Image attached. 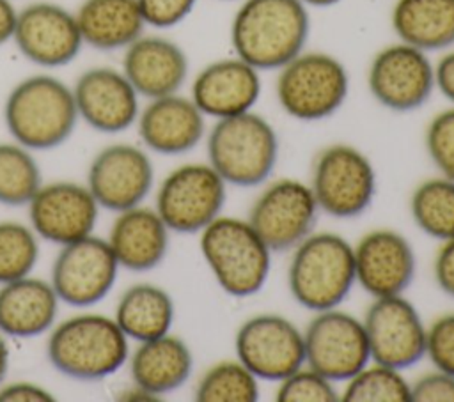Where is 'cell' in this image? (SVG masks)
Wrapping results in <instances>:
<instances>
[{"mask_svg":"<svg viewBox=\"0 0 454 402\" xmlns=\"http://www.w3.org/2000/svg\"><path fill=\"white\" fill-rule=\"evenodd\" d=\"M310 32L300 0H243L231 23L236 57L259 71H278L305 50Z\"/></svg>","mask_w":454,"mask_h":402,"instance_id":"1","label":"cell"},{"mask_svg":"<svg viewBox=\"0 0 454 402\" xmlns=\"http://www.w3.org/2000/svg\"><path fill=\"white\" fill-rule=\"evenodd\" d=\"M4 122L12 140L27 149H55L71 138L78 122L73 89L51 74H30L9 90Z\"/></svg>","mask_w":454,"mask_h":402,"instance_id":"2","label":"cell"},{"mask_svg":"<svg viewBox=\"0 0 454 402\" xmlns=\"http://www.w3.org/2000/svg\"><path fill=\"white\" fill-rule=\"evenodd\" d=\"M46 356L51 367L69 379L99 381L126 365L129 338L115 319L83 312L53 324Z\"/></svg>","mask_w":454,"mask_h":402,"instance_id":"3","label":"cell"},{"mask_svg":"<svg viewBox=\"0 0 454 402\" xmlns=\"http://www.w3.org/2000/svg\"><path fill=\"white\" fill-rule=\"evenodd\" d=\"M291 251L287 289L293 299L314 313L340 306L356 283L353 244L333 232H312Z\"/></svg>","mask_w":454,"mask_h":402,"instance_id":"4","label":"cell"},{"mask_svg":"<svg viewBox=\"0 0 454 402\" xmlns=\"http://www.w3.org/2000/svg\"><path fill=\"white\" fill-rule=\"evenodd\" d=\"M207 163L227 186L255 188L264 184L278 161V135L259 113L216 119L206 136Z\"/></svg>","mask_w":454,"mask_h":402,"instance_id":"5","label":"cell"},{"mask_svg":"<svg viewBox=\"0 0 454 402\" xmlns=\"http://www.w3.org/2000/svg\"><path fill=\"white\" fill-rule=\"evenodd\" d=\"M199 236L200 255L225 294L250 298L266 285L271 250L248 220L220 214Z\"/></svg>","mask_w":454,"mask_h":402,"instance_id":"6","label":"cell"},{"mask_svg":"<svg viewBox=\"0 0 454 402\" xmlns=\"http://www.w3.org/2000/svg\"><path fill=\"white\" fill-rule=\"evenodd\" d=\"M349 94L344 64L325 51H301L278 69L275 96L296 120L316 122L339 112Z\"/></svg>","mask_w":454,"mask_h":402,"instance_id":"7","label":"cell"},{"mask_svg":"<svg viewBox=\"0 0 454 402\" xmlns=\"http://www.w3.org/2000/svg\"><path fill=\"white\" fill-rule=\"evenodd\" d=\"M309 186L321 213L348 220L371 207L378 175L365 152L349 143H332L316 156Z\"/></svg>","mask_w":454,"mask_h":402,"instance_id":"8","label":"cell"},{"mask_svg":"<svg viewBox=\"0 0 454 402\" xmlns=\"http://www.w3.org/2000/svg\"><path fill=\"white\" fill-rule=\"evenodd\" d=\"M227 184L209 163H184L168 172L156 191V213L170 232L199 234L225 205Z\"/></svg>","mask_w":454,"mask_h":402,"instance_id":"9","label":"cell"},{"mask_svg":"<svg viewBox=\"0 0 454 402\" xmlns=\"http://www.w3.org/2000/svg\"><path fill=\"white\" fill-rule=\"evenodd\" d=\"M319 213L310 186L284 177L270 182L257 195L247 220L271 253H284L314 232Z\"/></svg>","mask_w":454,"mask_h":402,"instance_id":"10","label":"cell"},{"mask_svg":"<svg viewBox=\"0 0 454 402\" xmlns=\"http://www.w3.org/2000/svg\"><path fill=\"white\" fill-rule=\"evenodd\" d=\"M303 342L305 365L333 383H346L371 363L362 319L339 306L316 312L303 331Z\"/></svg>","mask_w":454,"mask_h":402,"instance_id":"11","label":"cell"},{"mask_svg":"<svg viewBox=\"0 0 454 402\" xmlns=\"http://www.w3.org/2000/svg\"><path fill=\"white\" fill-rule=\"evenodd\" d=\"M367 87L376 103L397 113L424 106L436 89L429 55L403 41L381 48L367 69Z\"/></svg>","mask_w":454,"mask_h":402,"instance_id":"12","label":"cell"},{"mask_svg":"<svg viewBox=\"0 0 454 402\" xmlns=\"http://www.w3.org/2000/svg\"><path fill=\"white\" fill-rule=\"evenodd\" d=\"M234 351L259 381L278 383L305 365L303 331L280 313L247 319L236 331Z\"/></svg>","mask_w":454,"mask_h":402,"instance_id":"13","label":"cell"},{"mask_svg":"<svg viewBox=\"0 0 454 402\" xmlns=\"http://www.w3.org/2000/svg\"><path fill=\"white\" fill-rule=\"evenodd\" d=\"M362 322L371 361L406 370L426 356L427 326L404 294L372 298Z\"/></svg>","mask_w":454,"mask_h":402,"instance_id":"14","label":"cell"},{"mask_svg":"<svg viewBox=\"0 0 454 402\" xmlns=\"http://www.w3.org/2000/svg\"><path fill=\"white\" fill-rule=\"evenodd\" d=\"M119 267L108 241L90 234L60 246L51 266L50 283L60 301L87 308L108 296Z\"/></svg>","mask_w":454,"mask_h":402,"instance_id":"15","label":"cell"},{"mask_svg":"<svg viewBox=\"0 0 454 402\" xmlns=\"http://www.w3.org/2000/svg\"><path fill=\"white\" fill-rule=\"evenodd\" d=\"M12 43L28 62L44 69L71 64L83 46L74 12L50 0L18 9Z\"/></svg>","mask_w":454,"mask_h":402,"instance_id":"16","label":"cell"},{"mask_svg":"<svg viewBox=\"0 0 454 402\" xmlns=\"http://www.w3.org/2000/svg\"><path fill=\"white\" fill-rule=\"evenodd\" d=\"M85 184L101 209L121 213L140 205L151 193L154 166L144 149L112 143L90 161Z\"/></svg>","mask_w":454,"mask_h":402,"instance_id":"17","label":"cell"},{"mask_svg":"<svg viewBox=\"0 0 454 402\" xmlns=\"http://www.w3.org/2000/svg\"><path fill=\"white\" fill-rule=\"evenodd\" d=\"M28 205V220L39 239L64 246L92 234L99 205L87 184L55 181L41 184Z\"/></svg>","mask_w":454,"mask_h":402,"instance_id":"18","label":"cell"},{"mask_svg":"<svg viewBox=\"0 0 454 402\" xmlns=\"http://www.w3.org/2000/svg\"><path fill=\"white\" fill-rule=\"evenodd\" d=\"M71 89L78 119L99 133L126 131L138 119L140 96L121 69L89 67Z\"/></svg>","mask_w":454,"mask_h":402,"instance_id":"19","label":"cell"},{"mask_svg":"<svg viewBox=\"0 0 454 402\" xmlns=\"http://www.w3.org/2000/svg\"><path fill=\"white\" fill-rule=\"evenodd\" d=\"M356 283L371 298L404 294L417 271L410 241L392 228H374L353 246Z\"/></svg>","mask_w":454,"mask_h":402,"instance_id":"20","label":"cell"},{"mask_svg":"<svg viewBox=\"0 0 454 402\" xmlns=\"http://www.w3.org/2000/svg\"><path fill=\"white\" fill-rule=\"evenodd\" d=\"M135 124L145 149L161 156L186 154L206 135V115L179 92L147 99Z\"/></svg>","mask_w":454,"mask_h":402,"instance_id":"21","label":"cell"},{"mask_svg":"<svg viewBox=\"0 0 454 402\" xmlns=\"http://www.w3.org/2000/svg\"><path fill=\"white\" fill-rule=\"evenodd\" d=\"M261 89V71L234 55L204 66L192 81L190 97L206 117L225 119L250 112Z\"/></svg>","mask_w":454,"mask_h":402,"instance_id":"22","label":"cell"},{"mask_svg":"<svg viewBox=\"0 0 454 402\" xmlns=\"http://www.w3.org/2000/svg\"><path fill=\"white\" fill-rule=\"evenodd\" d=\"M121 71L140 97L154 99L179 92L190 64L184 50L172 39L142 34L124 48Z\"/></svg>","mask_w":454,"mask_h":402,"instance_id":"23","label":"cell"},{"mask_svg":"<svg viewBox=\"0 0 454 402\" xmlns=\"http://www.w3.org/2000/svg\"><path fill=\"white\" fill-rule=\"evenodd\" d=\"M168 234L170 230L156 209L140 204L117 213L106 241L121 267L145 273L158 267L167 257Z\"/></svg>","mask_w":454,"mask_h":402,"instance_id":"24","label":"cell"},{"mask_svg":"<svg viewBox=\"0 0 454 402\" xmlns=\"http://www.w3.org/2000/svg\"><path fill=\"white\" fill-rule=\"evenodd\" d=\"M59 296L50 282L23 276L0 285V333L12 338H34L53 328Z\"/></svg>","mask_w":454,"mask_h":402,"instance_id":"25","label":"cell"},{"mask_svg":"<svg viewBox=\"0 0 454 402\" xmlns=\"http://www.w3.org/2000/svg\"><path fill=\"white\" fill-rule=\"evenodd\" d=\"M129 375L137 388L160 398L181 388L193 372L188 344L172 333L138 342L128 358Z\"/></svg>","mask_w":454,"mask_h":402,"instance_id":"26","label":"cell"},{"mask_svg":"<svg viewBox=\"0 0 454 402\" xmlns=\"http://www.w3.org/2000/svg\"><path fill=\"white\" fill-rule=\"evenodd\" d=\"M83 44L99 50H124L147 27L137 0H83L74 11Z\"/></svg>","mask_w":454,"mask_h":402,"instance_id":"27","label":"cell"},{"mask_svg":"<svg viewBox=\"0 0 454 402\" xmlns=\"http://www.w3.org/2000/svg\"><path fill=\"white\" fill-rule=\"evenodd\" d=\"M390 23L399 41L426 53L454 46V0H395Z\"/></svg>","mask_w":454,"mask_h":402,"instance_id":"28","label":"cell"},{"mask_svg":"<svg viewBox=\"0 0 454 402\" xmlns=\"http://www.w3.org/2000/svg\"><path fill=\"white\" fill-rule=\"evenodd\" d=\"M174 317L172 296L160 285L140 282L121 294L114 319L129 340L145 342L170 333Z\"/></svg>","mask_w":454,"mask_h":402,"instance_id":"29","label":"cell"},{"mask_svg":"<svg viewBox=\"0 0 454 402\" xmlns=\"http://www.w3.org/2000/svg\"><path fill=\"white\" fill-rule=\"evenodd\" d=\"M410 214L419 230L440 243L454 237V181L443 175L424 179L410 197Z\"/></svg>","mask_w":454,"mask_h":402,"instance_id":"30","label":"cell"},{"mask_svg":"<svg viewBox=\"0 0 454 402\" xmlns=\"http://www.w3.org/2000/svg\"><path fill=\"white\" fill-rule=\"evenodd\" d=\"M43 177L30 149L18 142H0V204L27 205Z\"/></svg>","mask_w":454,"mask_h":402,"instance_id":"31","label":"cell"},{"mask_svg":"<svg viewBox=\"0 0 454 402\" xmlns=\"http://www.w3.org/2000/svg\"><path fill=\"white\" fill-rule=\"evenodd\" d=\"M199 402H255L259 379L239 361L223 359L211 365L195 386Z\"/></svg>","mask_w":454,"mask_h":402,"instance_id":"32","label":"cell"},{"mask_svg":"<svg viewBox=\"0 0 454 402\" xmlns=\"http://www.w3.org/2000/svg\"><path fill=\"white\" fill-rule=\"evenodd\" d=\"M344 402H411L410 383L403 370L371 361L346 381Z\"/></svg>","mask_w":454,"mask_h":402,"instance_id":"33","label":"cell"},{"mask_svg":"<svg viewBox=\"0 0 454 402\" xmlns=\"http://www.w3.org/2000/svg\"><path fill=\"white\" fill-rule=\"evenodd\" d=\"M39 259V237L30 225L0 221V285L28 276Z\"/></svg>","mask_w":454,"mask_h":402,"instance_id":"34","label":"cell"},{"mask_svg":"<svg viewBox=\"0 0 454 402\" xmlns=\"http://www.w3.org/2000/svg\"><path fill=\"white\" fill-rule=\"evenodd\" d=\"M275 398L278 402H335L340 400V391L335 383L303 365L282 381L277 383Z\"/></svg>","mask_w":454,"mask_h":402,"instance_id":"35","label":"cell"},{"mask_svg":"<svg viewBox=\"0 0 454 402\" xmlns=\"http://www.w3.org/2000/svg\"><path fill=\"white\" fill-rule=\"evenodd\" d=\"M426 152L440 175L454 181V104L438 112L424 135Z\"/></svg>","mask_w":454,"mask_h":402,"instance_id":"36","label":"cell"},{"mask_svg":"<svg viewBox=\"0 0 454 402\" xmlns=\"http://www.w3.org/2000/svg\"><path fill=\"white\" fill-rule=\"evenodd\" d=\"M426 356L434 368L454 375V312L440 315L427 326Z\"/></svg>","mask_w":454,"mask_h":402,"instance_id":"37","label":"cell"},{"mask_svg":"<svg viewBox=\"0 0 454 402\" xmlns=\"http://www.w3.org/2000/svg\"><path fill=\"white\" fill-rule=\"evenodd\" d=\"M145 25L153 28H172L184 21L197 0H137Z\"/></svg>","mask_w":454,"mask_h":402,"instance_id":"38","label":"cell"},{"mask_svg":"<svg viewBox=\"0 0 454 402\" xmlns=\"http://www.w3.org/2000/svg\"><path fill=\"white\" fill-rule=\"evenodd\" d=\"M411 402H454V375L434 368L410 383Z\"/></svg>","mask_w":454,"mask_h":402,"instance_id":"39","label":"cell"},{"mask_svg":"<svg viewBox=\"0 0 454 402\" xmlns=\"http://www.w3.org/2000/svg\"><path fill=\"white\" fill-rule=\"evenodd\" d=\"M433 276L438 289L454 298V237L442 243L433 262Z\"/></svg>","mask_w":454,"mask_h":402,"instance_id":"40","label":"cell"},{"mask_svg":"<svg viewBox=\"0 0 454 402\" xmlns=\"http://www.w3.org/2000/svg\"><path fill=\"white\" fill-rule=\"evenodd\" d=\"M53 400V395L30 381H14L0 386V402H46Z\"/></svg>","mask_w":454,"mask_h":402,"instance_id":"41","label":"cell"},{"mask_svg":"<svg viewBox=\"0 0 454 402\" xmlns=\"http://www.w3.org/2000/svg\"><path fill=\"white\" fill-rule=\"evenodd\" d=\"M434 80L436 89L445 99L450 101V104H454V50L442 55V58L434 64Z\"/></svg>","mask_w":454,"mask_h":402,"instance_id":"42","label":"cell"},{"mask_svg":"<svg viewBox=\"0 0 454 402\" xmlns=\"http://www.w3.org/2000/svg\"><path fill=\"white\" fill-rule=\"evenodd\" d=\"M16 18H18V9L14 7L12 0H0V46L12 41Z\"/></svg>","mask_w":454,"mask_h":402,"instance_id":"43","label":"cell"},{"mask_svg":"<svg viewBox=\"0 0 454 402\" xmlns=\"http://www.w3.org/2000/svg\"><path fill=\"white\" fill-rule=\"evenodd\" d=\"M9 368V345L5 342L4 333H0V383L4 381Z\"/></svg>","mask_w":454,"mask_h":402,"instance_id":"44","label":"cell"},{"mask_svg":"<svg viewBox=\"0 0 454 402\" xmlns=\"http://www.w3.org/2000/svg\"><path fill=\"white\" fill-rule=\"evenodd\" d=\"M300 2L305 4L307 7H332L340 0H300Z\"/></svg>","mask_w":454,"mask_h":402,"instance_id":"45","label":"cell"}]
</instances>
